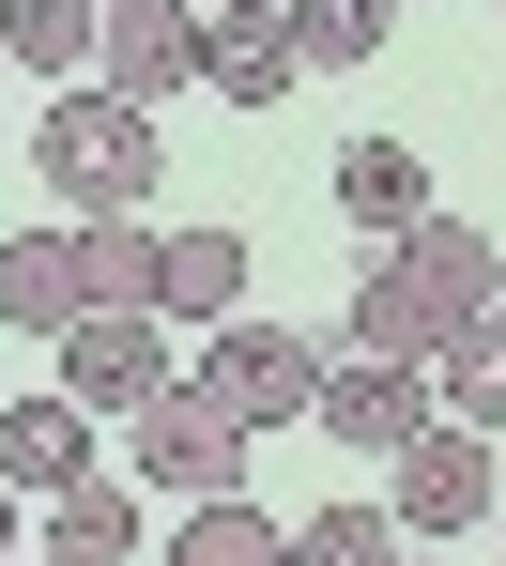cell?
<instances>
[{
  "label": "cell",
  "mask_w": 506,
  "mask_h": 566,
  "mask_svg": "<svg viewBox=\"0 0 506 566\" xmlns=\"http://www.w3.org/2000/svg\"><path fill=\"white\" fill-rule=\"evenodd\" d=\"M31 169L78 199V214H138V199H154V169H169V138H154V107H123V93H93V77H78V93L31 123Z\"/></svg>",
  "instance_id": "cell-1"
},
{
  "label": "cell",
  "mask_w": 506,
  "mask_h": 566,
  "mask_svg": "<svg viewBox=\"0 0 506 566\" xmlns=\"http://www.w3.org/2000/svg\"><path fill=\"white\" fill-rule=\"evenodd\" d=\"M307 429H322V444H353V460H400L414 429H445V398H430V368H400V353H322Z\"/></svg>",
  "instance_id": "cell-2"
},
{
  "label": "cell",
  "mask_w": 506,
  "mask_h": 566,
  "mask_svg": "<svg viewBox=\"0 0 506 566\" xmlns=\"http://www.w3.org/2000/svg\"><path fill=\"white\" fill-rule=\"evenodd\" d=\"M185 382L230 398L246 429H292L307 398H322V337H292V322H261V306H246V322H215V353H200Z\"/></svg>",
  "instance_id": "cell-3"
},
{
  "label": "cell",
  "mask_w": 506,
  "mask_h": 566,
  "mask_svg": "<svg viewBox=\"0 0 506 566\" xmlns=\"http://www.w3.org/2000/svg\"><path fill=\"white\" fill-rule=\"evenodd\" d=\"M93 93H123V107L200 93V0H107L93 15Z\"/></svg>",
  "instance_id": "cell-4"
},
{
  "label": "cell",
  "mask_w": 506,
  "mask_h": 566,
  "mask_svg": "<svg viewBox=\"0 0 506 566\" xmlns=\"http://www.w3.org/2000/svg\"><path fill=\"white\" fill-rule=\"evenodd\" d=\"M123 429H138V474H154V490H185V505L246 490V413L200 398V382H169V398H154V413H123Z\"/></svg>",
  "instance_id": "cell-5"
},
{
  "label": "cell",
  "mask_w": 506,
  "mask_h": 566,
  "mask_svg": "<svg viewBox=\"0 0 506 566\" xmlns=\"http://www.w3.org/2000/svg\"><path fill=\"white\" fill-rule=\"evenodd\" d=\"M169 322L154 306H93V322H62V398H93V413H154L169 398Z\"/></svg>",
  "instance_id": "cell-6"
},
{
  "label": "cell",
  "mask_w": 506,
  "mask_h": 566,
  "mask_svg": "<svg viewBox=\"0 0 506 566\" xmlns=\"http://www.w3.org/2000/svg\"><path fill=\"white\" fill-rule=\"evenodd\" d=\"M384 505H400V536H476L492 521V429H414L384 460Z\"/></svg>",
  "instance_id": "cell-7"
},
{
  "label": "cell",
  "mask_w": 506,
  "mask_h": 566,
  "mask_svg": "<svg viewBox=\"0 0 506 566\" xmlns=\"http://www.w3.org/2000/svg\"><path fill=\"white\" fill-rule=\"evenodd\" d=\"M292 77H307L292 0H215V15H200V93H230V107H277Z\"/></svg>",
  "instance_id": "cell-8"
},
{
  "label": "cell",
  "mask_w": 506,
  "mask_h": 566,
  "mask_svg": "<svg viewBox=\"0 0 506 566\" xmlns=\"http://www.w3.org/2000/svg\"><path fill=\"white\" fill-rule=\"evenodd\" d=\"M93 429H107L93 398H16V413H0V490H16V505H62L78 474H107Z\"/></svg>",
  "instance_id": "cell-9"
},
{
  "label": "cell",
  "mask_w": 506,
  "mask_h": 566,
  "mask_svg": "<svg viewBox=\"0 0 506 566\" xmlns=\"http://www.w3.org/2000/svg\"><path fill=\"white\" fill-rule=\"evenodd\" d=\"M338 214H353L369 245L430 230V154H414V138H353V154H338Z\"/></svg>",
  "instance_id": "cell-10"
},
{
  "label": "cell",
  "mask_w": 506,
  "mask_h": 566,
  "mask_svg": "<svg viewBox=\"0 0 506 566\" xmlns=\"http://www.w3.org/2000/svg\"><path fill=\"white\" fill-rule=\"evenodd\" d=\"M154 322H246V230H169V261H154Z\"/></svg>",
  "instance_id": "cell-11"
},
{
  "label": "cell",
  "mask_w": 506,
  "mask_h": 566,
  "mask_svg": "<svg viewBox=\"0 0 506 566\" xmlns=\"http://www.w3.org/2000/svg\"><path fill=\"white\" fill-rule=\"evenodd\" d=\"M0 322H31V337L93 322V291H78V230H0Z\"/></svg>",
  "instance_id": "cell-12"
},
{
  "label": "cell",
  "mask_w": 506,
  "mask_h": 566,
  "mask_svg": "<svg viewBox=\"0 0 506 566\" xmlns=\"http://www.w3.org/2000/svg\"><path fill=\"white\" fill-rule=\"evenodd\" d=\"M31 566H138V490H123V474H78V490L47 505Z\"/></svg>",
  "instance_id": "cell-13"
},
{
  "label": "cell",
  "mask_w": 506,
  "mask_h": 566,
  "mask_svg": "<svg viewBox=\"0 0 506 566\" xmlns=\"http://www.w3.org/2000/svg\"><path fill=\"white\" fill-rule=\"evenodd\" d=\"M93 15L107 0H0V62H31V77H93Z\"/></svg>",
  "instance_id": "cell-14"
},
{
  "label": "cell",
  "mask_w": 506,
  "mask_h": 566,
  "mask_svg": "<svg viewBox=\"0 0 506 566\" xmlns=\"http://www.w3.org/2000/svg\"><path fill=\"white\" fill-rule=\"evenodd\" d=\"M154 261H169V230H138V214H78V291H93V306H154Z\"/></svg>",
  "instance_id": "cell-15"
},
{
  "label": "cell",
  "mask_w": 506,
  "mask_h": 566,
  "mask_svg": "<svg viewBox=\"0 0 506 566\" xmlns=\"http://www.w3.org/2000/svg\"><path fill=\"white\" fill-rule=\"evenodd\" d=\"M169 566H292V521H261L246 490H215V505H185Z\"/></svg>",
  "instance_id": "cell-16"
},
{
  "label": "cell",
  "mask_w": 506,
  "mask_h": 566,
  "mask_svg": "<svg viewBox=\"0 0 506 566\" xmlns=\"http://www.w3.org/2000/svg\"><path fill=\"white\" fill-rule=\"evenodd\" d=\"M430 398H445V429H506V306L445 353V368H430Z\"/></svg>",
  "instance_id": "cell-17"
},
{
  "label": "cell",
  "mask_w": 506,
  "mask_h": 566,
  "mask_svg": "<svg viewBox=\"0 0 506 566\" xmlns=\"http://www.w3.org/2000/svg\"><path fill=\"white\" fill-rule=\"evenodd\" d=\"M292 566H400V505H307Z\"/></svg>",
  "instance_id": "cell-18"
},
{
  "label": "cell",
  "mask_w": 506,
  "mask_h": 566,
  "mask_svg": "<svg viewBox=\"0 0 506 566\" xmlns=\"http://www.w3.org/2000/svg\"><path fill=\"white\" fill-rule=\"evenodd\" d=\"M384 31H400V0H292L307 77H322V62H384Z\"/></svg>",
  "instance_id": "cell-19"
},
{
  "label": "cell",
  "mask_w": 506,
  "mask_h": 566,
  "mask_svg": "<svg viewBox=\"0 0 506 566\" xmlns=\"http://www.w3.org/2000/svg\"><path fill=\"white\" fill-rule=\"evenodd\" d=\"M0 566H16V490H0Z\"/></svg>",
  "instance_id": "cell-20"
},
{
  "label": "cell",
  "mask_w": 506,
  "mask_h": 566,
  "mask_svg": "<svg viewBox=\"0 0 506 566\" xmlns=\"http://www.w3.org/2000/svg\"><path fill=\"white\" fill-rule=\"evenodd\" d=\"M400 566H445V552H400Z\"/></svg>",
  "instance_id": "cell-21"
},
{
  "label": "cell",
  "mask_w": 506,
  "mask_h": 566,
  "mask_svg": "<svg viewBox=\"0 0 506 566\" xmlns=\"http://www.w3.org/2000/svg\"><path fill=\"white\" fill-rule=\"evenodd\" d=\"M154 566H169V552H154Z\"/></svg>",
  "instance_id": "cell-22"
},
{
  "label": "cell",
  "mask_w": 506,
  "mask_h": 566,
  "mask_svg": "<svg viewBox=\"0 0 506 566\" xmlns=\"http://www.w3.org/2000/svg\"><path fill=\"white\" fill-rule=\"evenodd\" d=\"M200 15H215V0H200Z\"/></svg>",
  "instance_id": "cell-23"
}]
</instances>
